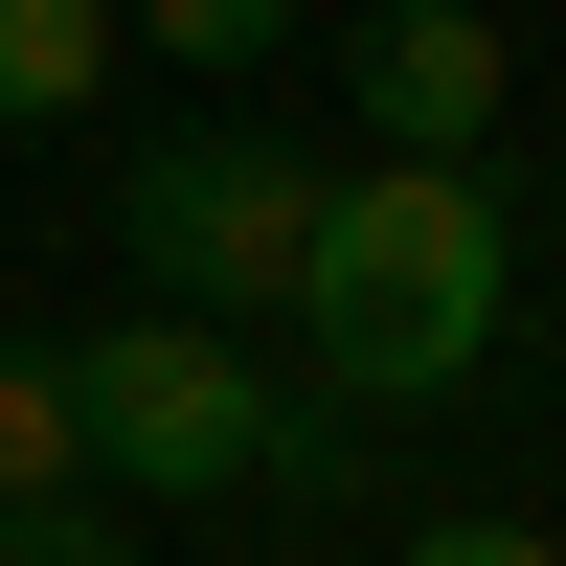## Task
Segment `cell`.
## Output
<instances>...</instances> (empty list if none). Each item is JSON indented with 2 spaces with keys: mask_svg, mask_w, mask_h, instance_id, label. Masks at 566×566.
<instances>
[{
  "mask_svg": "<svg viewBox=\"0 0 566 566\" xmlns=\"http://www.w3.org/2000/svg\"><path fill=\"white\" fill-rule=\"evenodd\" d=\"M386 566H566V544H544V522H408Z\"/></svg>",
  "mask_w": 566,
  "mask_h": 566,
  "instance_id": "9",
  "label": "cell"
},
{
  "mask_svg": "<svg viewBox=\"0 0 566 566\" xmlns=\"http://www.w3.org/2000/svg\"><path fill=\"white\" fill-rule=\"evenodd\" d=\"M69 363V453H91V499H250V476H295V499H340L363 476V408H295L227 317H91V340H45Z\"/></svg>",
  "mask_w": 566,
  "mask_h": 566,
  "instance_id": "2",
  "label": "cell"
},
{
  "mask_svg": "<svg viewBox=\"0 0 566 566\" xmlns=\"http://www.w3.org/2000/svg\"><path fill=\"white\" fill-rule=\"evenodd\" d=\"M114 91V0H0V136H69Z\"/></svg>",
  "mask_w": 566,
  "mask_h": 566,
  "instance_id": "5",
  "label": "cell"
},
{
  "mask_svg": "<svg viewBox=\"0 0 566 566\" xmlns=\"http://www.w3.org/2000/svg\"><path fill=\"white\" fill-rule=\"evenodd\" d=\"M91 453H69V363L45 340H0V522H23V499H69Z\"/></svg>",
  "mask_w": 566,
  "mask_h": 566,
  "instance_id": "6",
  "label": "cell"
},
{
  "mask_svg": "<svg viewBox=\"0 0 566 566\" xmlns=\"http://www.w3.org/2000/svg\"><path fill=\"white\" fill-rule=\"evenodd\" d=\"M114 23L159 45V69H205V91H227V69H272V45H295V0H114Z\"/></svg>",
  "mask_w": 566,
  "mask_h": 566,
  "instance_id": "7",
  "label": "cell"
},
{
  "mask_svg": "<svg viewBox=\"0 0 566 566\" xmlns=\"http://www.w3.org/2000/svg\"><path fill=\"white\" fill-rule=\"evenodd\" d=\"M340 91H363L386 159H499V0H363Z\"/></svg>",
  "mask_w": 566,
  "mask_h": 566,
  "instance_id": "4",
  "label": "cell"
},
{
  "mask_svg": "<svg viewBox=\"0 0 566 566\" xmlns=\"http://www.w3.org/2000/svg\"><path fill=\"white\" fill-rule=\"evenodd\" d=\"M114 250L159 272V317H227V340H250V317L295 295V250H317V159L272 114H159L114 159Z\"/></svg>",
  "mask_w": 566,
  "mask_h": 566,
  "instance_id": "3",
  "label": "cell"
},
{
  "mask_svg": "<svg viewBox=\"0 0 566 566\" xmlns=\"http://www.w3.org/2000/svg\"><path fill=\"white\" fill-rule=\"evenodd\" d=\"M0 566H136V522L69 476V499H23V522H0Z\"/></svg>",
  "mask_w": 566,
  "mask_h": 566,
  "instance_id": "8",
  "label": "cell"
},
{
  "mask_svg": "<svg viewBox=\"0 0 566 566\" xmlns=\"http://www.w3.org/2000/svg\"><path fill=\"white\" fill-rule=\"evenodd\" d=\"M295 363H317V408H431V386H476L499 363V317H522V227H499V181L476 159H363V181H317V250H295Z\"/></svg>",
  "mask_w": 566,
  "mask_h": 566,
  "instance_id": "1",
  "label": "cell"
}]
</instances>
